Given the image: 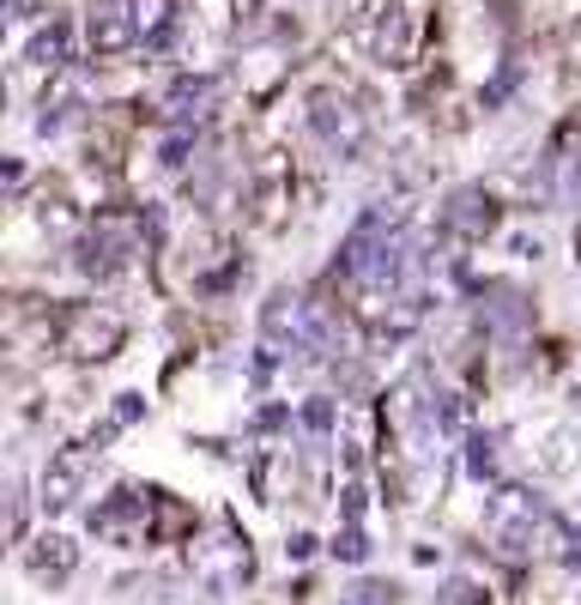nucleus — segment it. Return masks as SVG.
<instances>
[{
  "mask_svg": "<svg viewBox=\"0 0 581 605\" xmlns=\"http://www.w3.org/2000/svg\"><path fill=\"white\" fill-rule=\"evenodd\" d=\"M286 551H291V557H309V551H315V539H309V533H291Z\"/></svg>",
  "mask_w": 581,
  "mask_h": 605,
  "instance_id": "nucleus-21",
  "label": "nucleus"
},
{
  "mask_svg": "<svg viewBox=\"0 0 581 605\" xmlns=\"http://www.w3.org/2000/svg\"><path fill=\"white\" fill-rule=\"evenodd\" d=\"M436 605H485V587L479 582H467V575H455V582L436 594Z\"/></svg>",
  "mask_w": 581,
  "mask_h": 605,
  "instance_id": "nucleus-16",
  "label": "nucleus"
},
{
  "mask_svg": "<svg viewBox=\"0 0 581 605\" xmlns=\"http://www.w3.org/2000/svg\"><path fill=\"white\" fill-rule=\"evenodd\" d=\"M7 12L12 19H31V0H7Z\"/></svg>",
  "mask_w": 581,
  "mask_h": 605,
  "instance_id": "nucleus-23",
  "label": "nucleus"
},
{
  "mask_svg": "<svg viewBox=\"0 0 581 605\" xmlns=\"http://www.w3.org/2000/svg\"><path fill=\"white\" fill-rule=\"evenodd\" d=\"M497 200L485 195V188H455L443 206V230L448 237H460V242H485L490 230H497Z\"/></svg>",
  "mask_w": 581,
  "mask_h": 605,
  "instance_id": "nucleus-6",
  "label": "nucleus"
},
{
  "mask_svg": "<svg viewBox=\"0 0 581 605\" xmlns=\"http://www.w3.org/2000/svg\"><path fill=\"white\" fill-rule=\"evenodd\" d=\"M479 321H485L490 333H521L527 321H533V303H527L515 285H485V298H479Z\"/></svg>",
  "mask_w": 581,
  "mask_h": 605,
  "instance_id": "nucleus-7",
  "label": "nucleus"
},
{
  "mask_svg": "<svg viewBox=\"0 0 581 605\" xmlns=\"http://www.w3.org/2000/svg\"><path fill=\"white\" fill-rule=\"evenodd\" d=\"M139 418H146V400H139V394H115V411H110L115 430H127V424H139Z\"/></svg>",
  "mask_w": 581,
  "mask_h": 605,
  "instance_id": "nucleus-17",
  "label": "nucleus"
},
{
  "mask_svg": "<svg viewBox=\"0 0 581 605\" xmlns=\"http://www.w3.org/2000/svg\"><path fill=\"white\" fill-rule=\"evenodd\" d=\"M212 97H218L212 80H176L170 85V115H200Z\"/></svg>",
  "mask_w": 581,
  "mask_h": 605,
  "instance_id": "nucleus-11",
  "label": "nucleus"
},
{
  "mask_svg": "<svg viewBox=\"0 0 581 605\" xmlns=\"http://www.w3.org/2000/svg\"><path fill=\"white\" fill-rule=\"evenodd\" d=\"M194 533V509H183L170 491H152V539L158 545H176V539Z\"/></svg>",
  "mask_w": 581,
  "mask_h": 605,
  "instance_id": "nucleus-10",
  "label": "nucleus"
},
{
  "mask_svg": "<svg viewBox=\"0 0 581 605\" xmlns=\"http://www.w3.org/2000/svg\"><path fill=\"white\" fill-rule=\"evenodd\" d=\"M563 49H570V61L581 67V24H570V43H563Z\"/></svg>",
  "mask_w": 581,
  "mask_h": 605,
  "instance_id": "nucleus-22",
  "label": "nucleus"
},
{
  "mask_svg": "<svg viewBox=\"0 0 581 605\" xmlns=\"http://www.w3.org/2000/svg\"><path fill=\"white\" fill-rule=\"evenodd\" d=\"M485 533L509 563H527L539 551V533H546V503H539L533 491H521V484H502V491L490 497Z\"/></svg>",
  "mask_w": 581,
  "mask_h": 605,
  "instance_id": "nucleus-2",
  "label": "nucleus"
},
{
  "mask_svg": "<svg viewBox=\"0 0 581 605\" xmlns=\"http://www.w3.org/2000/svg\"><path fill=\"white\" fill-rule=\"evenodd\" d=\"M73 563H80V551H73V539H61V533H49V539H37L31 551H24V570L37 575V582H68L73 575Z\"/></svg>",
  "mask_w": 581,
  "mask_h": 605,
  "instance_id": "nucleus-8",
  "label": "nucleus"
},
{
  "mask_svg": "<svg viewBox=\"0 0 581 605\" xmlns=\"http://www.w3.org/2000/svg\"><path fill=\"white\" fill-rule=\"evenodd\" d=\"M122 340H127V321L103 303H73L55 321V352L73 357V364H110L122 352Z\"/></svg>",
  "mask_w": 581,
  "mask_h": 605,
  "instance_id": "nucleus-1",
  "label": "nucleus"
},
{
  "mask_svg": "<svg viewBox=\"0 0 581 605\" xmlns=\"http://www.w3.org/2000/svg\"><path fill=\"white\" fill-rule=\"evenodd\" d=\"M340 605H400V594H394L387 582H357V587H352V594H345Z\"/></svg>",
  "mask_w": 581,
  "mask_h": 605,
  "instance_id": "nucleus-15",
  "label": "nucleus"
},
{
  "mask_svg": "<svg viewBox=\"0 0 581 605\" xmlns=\"http://www.w3.org/2000/svg\"><path fill=\"white\" fill-rule=\"evenodd\" d=\"M340 514H345V521H357V514H364V484H345V503H340Z\"/></svg>",
  "mask_w": 581,
  "mask_h": 605,
  "instance_id": "nucleus-20",
  "label": "nucleus"
},
{
  "mask_svg": "<svg viewBox=\"0 0 581 605\" xmlns=\"http://www.w3.org/2000/svg\"><path fill=\"white\" fill-rule=\"evenodd\" d=\"M303 424H309L315 436H328V430H333V400H328V394H315V400L303 406Z\"/></svg>",
  "mask_w": 581,
  "mask_h": 605,
  "instance_id": "nucleus-18",
  "label": "nucleus"
},
{
  "mask_svg": "<svg viewBox=\"0 0 581 605\" xmlns=\"http://www.w3.org/2000/svg\"><path fill=\"white\" fill-rule=\"evenodd\" d=\"M31 61L37 67H61V61H68V24H49V31L31 43Z\"/></svg>",
  "mask_w": 581,
  "mask_h": 605,
  "instance_id": "nucleus-13",
  "label": "nucleus"
},
{
  "mask_svg": "<svg viewBox=\"0 0 581 605\" xmlns=\"http://www.w3.org/2000/svg\"><path fill=\"white\" fill-rule=\"evenodd\" d=\"M309 127H315L340 158H352V152L364 146V109H357L352 97H340V92H315V97H309Z\"/></svg>",
  "mask_w": 581,
  "mask_h": 605,
  "instance_id": "nucleus-5",
  "label": "nucleus"
},
{
  "mask_svg": "<svg viewBox=\"0 0 581 605\" xmlns=\"http://www.w3.org/2000/svg\"><path fill=\"white\" fill-rule=\"evenodd\" d=\"M333 557H340V563H364L370 557V539H364V526H345V533H333Z\"/></svg>",
  "mask_w": 581,
  "mask_h": 605,
  "instance_id": "nucleus-14",
  "label": "nucleus"
},
{
  "mask_svg": "<svg viewBox=\"0 0 581 605\" xmlns=\"http://www.w3.org/2000/svg\"><path fill=\"white\" fill-rule=\"evenodd\" d=\"M92 49L97 55H122L127 43H134V12H122L115 0H103V7H92Z\"/></svg>",
  "mask_w": 581,
  "mask_h": 605,
  "instance_id": "nucleus-9",
  "label": "nucleus"
},
{
  "mask_svg": "<svg viewBox=\"0 0 581 605\" xmlns=\"http://www.w3.org/2000/svg\"><path fill=\"white\" fill-rule=\"evenodd\" d=\"M170 19V0H134V24H164Z\"/></svg>",
  "mask_w": 581,
  "mask_h": 605,
  "instance_id": "nucleus-19",
  "label": "nucleus"
},
{
  "mask_svg": "<svg viewBox=\"0 0 581 605\" xmlns=\"http://www.w3.org/2000/svg\"><path fill=\"white\" fill-rule=\"evenodd\" d=\"M92 467H97V448H92V442L55 448V455H49V467H43V509L61 514V509L80 503V497H85V479H92Z\"/></svg>",
  "mask_w": 581,
  "mask_h": 605,
  "instance_id": "nucleus-4",
  "label": "nucleus"
},
{
  "mask_svg": "<svg viewBox=\"0 0 581 605\" xmlns=\"http://www.w3.org/2000/svg\"><path fill=\"white\" fill-rule=\"evenodd\" d=\"M92 533L110 539V545H146L152 539V491L122 484L103 509H92Z\"/></svg>",
  "mask_w": 581,
  "mask_h": 605,
  "instance_id": "nucleus-3",
  "label": "nucleus"
},
{
  "mask_svg": "<svg viewBox=\"0 0 581 605\" xmlns=\"http://www.w3.org/2000/svg\"><path fill=\"white\" fill-rule=\"evenodd\" d=\"M497 436H490V430H479V436H473V442H467V472H473V479H497Z\"/></svg>",
  "mask_w": 581,
  "mask_h": 605,
  "instance_id": "nucleus-12",
  "label": "nucleus"
}]
</instances>
